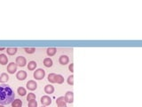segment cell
<instances>
[{"label":"cell","mask_w":142,"mask_h":107,"mask_svg":"<svg viewBox=\"0 0 142 107\" xmlns=\"http://www.w3.org/2000/svg\"><path fill=\"white\" fill-rule=\"evenodd\" d=\"M64 99H65L66 103L72 104L74 102V93L72 91H68L64 96Z\"/></svg>","instance_id":"cell-3"},{"label":"cell","mask_w":142,"mask_h":107,"mask_svg":"<svg viewBox=\"0 0 142 107\" xmlns=\"http://www.w3.org/2000/svg\"><path fill=\"white\" fill-rule=\"evenodd\" d=\"M27 88L30 91H34L37 88V84L35 80H28L27 82Z\"/></svg>","instance_id":"cell-4"},{"label":"cell","mask_w":142,"mask_h":107,"mask_svg":"<svg viewBox=\"0 0 142 107\" xmlns=\"http://www.w3.org/2000/svg\"><path fill=\"white\" fill-rule=\"evenodd\" d=\"M16 78L19 80H24L27 78V72L25 70H20V72H17Z\"/></svg>","instance_id":"cell-9"},{"label":"cell","mask_w":142,"mask_h":107,"mask_svg":"<svg viewBox=\"0 0 142 107\" xmlns=\"http://www.w3.org/2000/svg\"><path fill=\"white\" fill-rule=\"evenodd\" d=\"M28 107H37V102L36 101V99L34 100H30V101H28Z\"/></svg>","instance_id":"cell-21"},{"label":"cell","mask_w":142,"mask_h":107,"mask_svg":"<svg viewBox=\"0 0 142 107\" xmlns=\"http://www.w3.org/2000/svg\"><path fill=\"white\" fill-rule=\"evenodd\" d=\"M56 52H57V49L55 48H49L48 49L46 50V53L49 56H54L55 54H56Z\"/></svg>","instance_id":"cell-16"},{"label":"cell","mask_w":142,"mask_h":107,"mask_svg":"<svg viewBox=\"0 0 142 107\" xmlns=\"http://www.w3.org/2000/svg\"><path fill=\"white\" fill-rule=\"evenodd\" d=\"M24 50H25V52H26L27 54H33V53H35V51H36V48H24Z\"/></svg>","instance_id":"cell-24"},{"label":"cell","mask_w":142,"mask_h":107,"mask_svg":"<svg viewBox=\"0 0 142 107\" xmlns=\"http://www.w3.org/2000/svg\"><path fill=\"white\" fill-rule=\"evenodd\" d=\"M0 50H4V48H0Z\"/></svg>","instance_id":"cell-28"},{"label":"cell","mask_w":142,"mask_h":107,"mask_svg":"<svg viewBox=\"0 0 142 107\" xmlns=\"http://www.w3.org/2000/svg\"><path fill=\"white\" fill-rule=\"evenodd\" d=\"M0 107H4V105H1V104H0Z\"/></svg>","instance_id":"cell-29"},{"label":"cell","mask_w":142,"mask_h":107,"mask_svg":"<svg viewBox=\"0 0 142 107\" xmlns=\"http://www.w3.org/2000/svg\"><path fill=\"white\" fill-rule=\"evenodd\" d=\"M69 70H70L71 72H74V64H69Z\"/></svg>","instance_id":"cell-27"},{"label":"cell","mask_w":142,"mask_h":107,"mask_svg":"<svg viewBox=\"0 0 142 107\" xmlns=\"http://www.w3.org/2000/svg\"><path fill=\"white\" fill-rule=\"evenodd\" d=\"M59 62L61 65H66V64H69V58L68 56H65V54H63V56H61L59 58Z\"/></svg>","instance_id":"cell-8"},{"label":"cell","mask_w":142,"mask_h":107,"mask_svg":"<svg viewBox=\"0 0 142 107\" xmlns=\"http://www.w3.org/2000/svg\"><path fill=\"white\" fill-rule=\"evenodd\" d=\"M55 80H56V83H58V84H62V83L64 82V78H63V76L61 74H56Z\"/></svg>","instance_id":"cell-19"},{"label":"cell","mask_w":142,"mask_h":107,"mask_svg":"<svg viewBox=\"0 0 142 107\" xmlns=\"http://www.w3.org/2000/svg\"><path fill=\"white\" fill-rule=\"evenodd\" d=\"M34 78L36 80H41L43 78H45V72L43 69H37L36 70V72H34V74H33Z\"/></svg>","instance_id":"cell-2"},{"label":"cell","mask_w":142,"mask_h":107,"mask_svg":"<svg viewBox=\"0 0 142 107\" xmlns=\"http://www.w3.org/2000/svg\"><path fill=\"white\" fill-rule=\"evenodd\" d=\"M12 107H22V102L20 99H15L12 103Z\"/></svg>","instance_id":"cell-14"},{"label":"cell","mask_w":142,"mask_h":107,"mask_svg":"<svg viewBox=\"0 0 142 107\" xmlns=\"http://www.w3.org/2000/svg\"><path fill=\"white\" fill-rule=\"evenodd\" d=\"M61 102H65V99H64V96H60L59 98H57L56 100V104H58L61 103Z\"/></svg>","instance_id":"cell-25"},{"label":"cell","mask_w":142,"mask_h":107,"mask_svg":"<svg viewBox=\"0 0 142 107\" xmlns=\"http://www.w3.org/2000/svg\"><path fill=\"white\" fill-rule=\"evenodd\" d=\"M8 80H9V77L6 73H2V74L0 75V83L7 82Z\"/></svg>","instance_id":"cell-15"},{"label":"cell","mask_w":142,"mask_h":107,"mask_svg":"<svg viewBox=\"0 0 142 107\" xmlns=\"http://www.w3.org/2000/svg\"><path fill=\"white\" fill-rule=\"evenodd\" d=\"M55 78H56V74L55 73H50L48 75V81L51 83H56Z\"/></svg>","instance_id":"cell-17"},{"label":"cell","mask_w":142,"mask_h":107,"mask_svg":"<svg viewBox=\"0 0 142 107\" xmlns=\"http://www.w3.org/2000/svg\"><path fill=\"white\" fill-rule=\"evenodd\" d=\"M17 70V64L15 62H10L7 66V72L10 74H13L14 72Z\"/></svg>","instance_id":"cell-7"},{"label":"cell","mask_w":142,"mask_h":107,"mask_svg":"<svg viewBox=\"0 0 142 107\" xmlns=\"http://www.w3.org/2000/svg\"><path fill=\"white\" fill-rule=\"evenodd\" d=\"M37 66V64L35 61H30L28 64V69L29 70H36Z\"/></svg>","instance_id":"cell-12"},{"label":"cell","mask_w":142,"mask_h":107,"mask_svg":"<svg viewBox=\"0 0 142 107\" xmlns=\"http://www.w3.org/2000/svg\"><path fill=\"white\" fill-rule=\"evenodd\" d=\"M17 66H20V67H24L27 64V60L24 56H18L16 58V62Z\"/></svg>","instance_id":"cell-5"},{"label":"cell","mask_w":142,"mask_h":107,"mask_svg":"<svg viewBox=\"0 0 142 107\" xmlns=\"http://www.w3.org/2000/svg\"><path fill=\"white\" fill-rule=\"evenodd\" d=\"M45 92L48 95H51L54 92V88L52 85H47V86H45Z\"/></svg>","instance_id":"cell-11"},{"label":"cell","mask_w":142,"mask_h":107,"mask_svg":"<svg viewBox=\"0 0 142 107\" xmlns=\"http://www.w3.org/2000/svg\"><path fill=\"white\" fill-rule=\"evenodd\" d=\"M17 93L19 94V96H26V89L24 88H22V86H20V88H18V89H17Z\"/></svg>","instance_id":"cell-18"},{"label":"cell","mask_w":142,"mask_h":107,"mask_svg":"<svg viewBox=\"0 0 142 107\" xmlns=\"http://www.w3.org/2000/svg\"><path fill=\"white\" fill-rule=\"evenodd\" d=\"M7 62H8V58H7V56H6L5 54H0V64L5 65V64H7Z\"/></svg>","instance_id":"cell-10"},{"label":"cell","mask_w":142,"mask_h":107,"mask_svg":"<svg viewBox=\"0 0 142 107\" xmlns=\"http://www.w3.org/2000/svg\"><path fill=\"white\" fill-rule=\"evenodd\" d=\"M15 98L13 90L8 85H0V104H10Z\"/></svg>","instance_id":"cell-1"},{"label":"cell","mask_w":142,"mask_h":107,"mask_svg":"<svg viewBox=\"0 0 142 107\" xmlns=\"http://www.w3.org/2000/svg\"><path fill=\"white\" fill-rule=\"evenodd\" d=\"M44 65H45V67H48V68L52 67V66H53V60H52L51 58H45V59L44 60Z\"/></svg>","instance_id":"cell-13"},{"label":"cell","mask_w":142,"mask_h":107,"mask_svg":"<svg viewBox=\"0 0 142 107\" xmlns=\"http://www.w3.org/2000/svg\"><path fill=\"white\" fill-rule=\"evenodd\" d=\"M36 99V95H35L34 93H28V96H27V100L28 101H30V100H34Z\"/></svg>","instance_id":"cell-22"},{"label":"cell","mask_w":142,"mask_h":107,"mask_svg":"<svg viewBox=\"0 0 142 107\" xmlns=\"http://www.w3.org/2000/svg\"><path fill=\"white\" fill-rule=\"evenodd\" d=\"M6 52H7V54H8L9 56H13V54H15L17 53V48H7V49H6Z\"/></svg>","instance_id":"cell-20"},{"label":"cell","mask_w":142,"mask_h":107,"mask_svg":"<svg viewBox=\"0 0 142 107\" xmlns=\"http://www.w3.org/2000/svg\"><path fill=\"white\" fill-rule=\"evenodd\" d=\"M68 83H69L70 86H73L74 85V75L71 74L70 76H69L68 78Z\"/></svg>","instance_id":"cell-23"},{"label":"cell","mask_w":142,"mask_h":107,"mask_svg":"<svg viewBox=\"0 0 142 107\" xmlns=\"http://www.w3.org/2000/svg\"><path fill=\"white\" fill-rule=\"evenodd\" d=\"M41 104L45 106L50 105L52 104V98L48 96H44L41 97Z\"/></svg>","instance_id":"cell-6"},{"label":"cell","mask_w":142,"mask_h":107,"mask_svg":"<svg viewBox=\"0 0 142 107\" xmlns=\"http://www.w3.org/2000/svg\"><path fill=\"white\" fill-rule=\"evenodd\" d=\"M58 107H68L67 106V104H66V102H61V103L58 104Z\"/></svg>","instance_id":"cell-26"},{"label":"cell","mask_w":142,"mask_h":107,"mask_svg":"<svg viewBox=\"0 0 142 107\" xmlns=\"http://www.w3.org/2000/svg\"><path fill=\"white\" fill-rule=\"evenodd\" d=\"M42 107H45V106H42Z\"/></svg>","instance_id":"cell-30"}]
</instances>
